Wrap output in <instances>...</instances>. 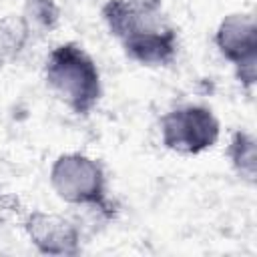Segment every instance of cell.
<instances>
[{
    "mask_svg": "<svg viewBox=\"0 0 257 257\" xmlns=\"http://www.w3.org/2000/svg\"><path fill=\"white\" fill-rule=\"evenodd\" d=\"M44 80L50 92L78 116L90 114L102 96L100 70L78 42H60L46 54Z\"/></svg>",
    "mask_w": 257,
    "mask_h": 257,
    "instance_id": "obj_1",
    "label": "cell"
},
{
    "mask_svg": "<svg viewBox=\"0 0 257 257\" xmlns=\"http://www.w3.org/2000/svg\"><path fill=\"white\" fill-rule=\"evenodd\" d=\"M50 187L60 201L84 209L100 219H112L116 205L108 197V181L102 163L86 153L70 151L54 159L50 167Z\"/></svg>",
    "mask_w": 257,
    "mask_h": 257,
    "instance_id": "obj_2",
    "label": "cell"
},
{
    "mask_svg": "<svg viewBox=\"0 0 257 257\" xmlns=\"http://www.w3.org/2000/svg\"><path fill=\"white\" fill-rule=\"evenodd\" d=\"M161 145L177 155L195 157L213 149L221 137L215 112L205 104H179L159 118Z\"/></svg>",
    "mask_w": 257,
    "mask_h": 257,
    "instance_id": "obj_3",
    "label": "cell"
},
{
    "mask_svg": "<svg viewBox=\"0 0 257 257\" xmlns=\"http://www.w3.org/2000/svg\"><path fill=\"white\" fill-rule=\"evenodd\" d=\"M215 46L219 54L235 68L237 80L251 88L255 84L257 64V26L251 12L227 14L215 30Z\"/></svg>",
    "mask_w": 257,
    "mask_h": 257,
    "instance_id": "obj_4",
    "label": "cell"
},
{
    "mask_svg": "<svg viewBox=\"0 0 257 257\" xmlns=\"http://www.w3.org/2000/svg\"><path fill=\"white\" fill-rule=\"evenodd\" d=\"M24 231L30 243L44 255H78L82 249V227L60 213L36 209L26 215Z\"/></svg>",
    "mask_w": 257,
    "mask_h": 257,
    "instance_id": "obj_5",
    "label": "cell"
},
{
    "mask_svg": "<svg viewBox=\"0 0 257 257\" xmlns=\"http://www.w3.org/2000/svg\"><path fill=\"white\" fill-rule=\"evenodd\" d=\"M100 16L110 36L118 42L143 30L169 24L159 0H106Z\"/></svg>",
    "mask_w": 257,
    "mask_h": 257,
    "instance_id": "obj_6",
    "label": "cell"
},
{
    "mask_svg": "<svg viewBox=\"0 0 257 257\" xmlns=\"http://www.w3.org/2000/svg\"><path fill=\"white\" fill-rule=\"evenodd\" d=\"M120 48L128 60L141 66H169L175 62L179 52V32L169 22L120 40Z\"/></svg>",
    "mask_w": 257,
    "mask_h": 257,
    "instance_id": "obj_7",
    "label": "cell"
},
{
    "mask_svg": "<svg viewBox=\"0 0 257 257\" xmlns=\"http://www.w3.org/2000/svg\"><path fill=\"white\" fill-rule=\"evenodd\" d=\"M227 157L233 167V171L245 179L247 183H255V171H257V153H255V137L247 131H235L231 135Z\"/></svg>",
    "mask_w": 257,
    "mask_h": 257,
    "instance_id": "obj_8",
    "label": "cell"
},
{
    "mask_svg": "<svg viewBox=\"0 0 257 257\" xmlns=\"http://www.w3.org/2000/svg\"><path fill=\"white\" fill-rule=\"evenodd\" d=\"M32 34L20 16H6L0 20V66L14 60L24 46L30 42Z\"/></svg>",
    "mask_w": 257,
    "mask_h": 257,
    "instance_id": "obj_9",
    "label": "cell"
},
{
    "mask_svg": "<svg viewBox=\"0 0 257 257\" xmlns=\"http://www.w3.org/2000/svg\"><path fill=\"white\" fill-rule=\"evenodd\" d=\"M20 18L28 26L30 34L50 32L60 22V8L54 0H26Z\"/></svg>",
    "mask_w": 257,
    "mask_h": 257,
    "instance_id": "obj_10",
    "label": "cell"
}]
</instances>
